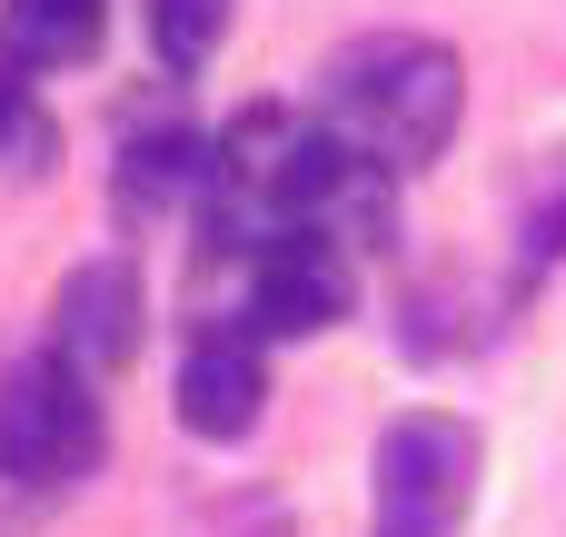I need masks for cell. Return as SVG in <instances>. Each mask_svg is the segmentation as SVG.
Instances as JSON below:
<instances>
[{
  "mask_svg": "<svg viewBox=\"0 0 566 537\" xmlns=\"http://www.w3.org/2000/svg\"><path fill=\"white\" fill-rule=\"evenodd\" d=\"M458 110H468V70H458V50H438L418 30H378L328 60V130L378 169L438 159Z\"/></svg>",
  "mask_w": 566,
  "mask_h": 537,
  "instance_id": "obj_1",
  "label": "cell"
},
{
  "mask_svg": "<svg viewBox=\"0 0 566 537\" xmlns=\"http://www.w3.org/2000/svg\"><path fill=\"white\" fill-rule=\"evenodd\" d=\"M478 498V428L468 419H438V409H408L378 428V458H368V537H448Z\"/></svg>",
  "mask_w": 566,
  "mask_h": 537,
  "instance_id": "obj_2",
  "label": "cell"
},
{
  "mask_svg": "<svg viewBox=\"0 0 566 537\" xmlns=\"http://www.w3.org/2000/svg\"><path fill=\"white\" fill-rule=\"evenodd\" d=\"M99 468V399H90V369H70L60 349L20 359L0 379V478L50 498V488H80Z\"/></svg>",
  "mask_w": 566,
  "mask_h": 537,
  "instance_id": "obj_3",
  "label": "cell"
},
{
  "mask_svg": "<svg viewBox=\"0 0 566 537\" xmlns=\"http://www.w3.org/2000/svg\"><path fill=\"white\" fill-rule=\"evenodd\" d=\"M348 319V249L328 229H289L249 259V329L259 339H308Z\"/></svg>",
  "mask_w": 566,
  "mask_h": 537,
  "instance_id": "obj_4",
  "label": "cell"
},
{
  "mask_svg": "<svg viewBox=\"0 0 566 537\" xmlns=\"http://www.w3.org/2000/svg\"><path fill=\"white\" fill-rule=\"evenodd\" d=\"M139 329H149V289H139V269L129 259H90V269H70L60 279V299H50V349L70 359V369H119V359H139Z\"/></svg>",
  "mask_w": 566,
  "mask_h": 537,
  "instance_id": "obj_5",
  "label": "cell"
},
{
  "mask_svg": "<svg viewBox=\"0 0 566 537\" xmlns=\"http://www.w3.org/2000/svg\"><path fill=\"white\" fill-rule=\"evenodd\" d=\"M259 399H269V359H259V329H209L189 339L179 359V428L189 438H249L259 428Z\"/></svg>",
  "mask_w": 566,
  "mask_h": 537,
  "instance_id": "obj_6",
  "label": "cell"
},
{
  "mask_svg": "<svg viewBox=\"0 0 566 537\" xmlns=\"http://www.w3.org/2000/svg\"><path fill=\"white\" fill-rule=\"evenodd\" d=\"M99 20H109V0H10L0 50H10V70H80L99 50Z\"/></svg>",
  "mask_w": 566,
  "mask_h": 537,
  "instance_id": "obj_7",
  "label": "cell"
},
{
  "mask_svg": "<svg viewBox=\"0 0 566 537\" xmlns=\"http://www.w3.org/2000/svg\"><path fill=\"white\" fill-rule=\"evenodd\" d=\"M149 30H159V60L169 70H199L229 30V0H149Z\"/></svg>",
  "mask_w": 566,
  "mask_h": 537,
  "instance_id": "obj_8",
  "label": "cell"
},
{
  "mask_svg": "<svg viewBox=\"0 0 566 537\" xmlns=\"http://www.w3.org/2000/svg\"><path fill=\"white\" fill-rule=\"evenodd\" d=\"M0 149H10L20 169H30L40 149H50V120L30 110V80H10V70H0Z\"/></svg>",
  "mask_w": 566,
  "mask_h": 537,
  "instance_id": "obj_9",
  "label": "cell"
}]
</instances>
